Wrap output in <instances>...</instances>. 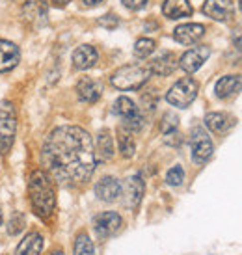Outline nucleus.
<instances>
[{
	"instance_id": "nucleus-10",
	"label": "nucleus",
	"mask_w": 242,
	"mask_h": 255,
	"mask_svg": "<svg viewBox=\"0 0 242 255\" xmlns=\"http://www.w3.org/2000/svg\"><path fill=\"white\" fill-rule=\"evenodd\" d=\"M143 194H145V183L140 175H132L125 181L123 186V196H125V207L130 211H136L138 205L142 203Z\"/></svg>"
},
{
	"instance_id": "nucleus-26",
	"label": "nucleus",
	"mask_w": 242,
	"mask_h": 255,
	"mask_svg": "<svg viewBox=\"0 0 242 255\" xmlns=\"http://www.w3.org/2000/svg\"><path fill=\"white\" fill-rule=\"evenodd\" d=\"M157 49V43L149 39V37H140L138 41L134 43V56L136 58H147L151 56Z\"/></svg>"
},
{
	"instance_id": "nucleus-35",
	"label": "nucleus",
	"mask_w": 242,
	"mask_h": 255,
	"mask_svg": "<svg viewBox=\"0 0 242 255\" xmlns=\"http://www.w3.org/2000/svg\"><path fill=\"white\" fill-rule=\"evenodd\" d=\"M50 255H65V254L62 252V250H58V252H54V254H50Z\"/></svg>"
},
{
	"instance_id": "nucleus-18",
	"label": "nucleus",
	"mask_w": 242,
	"mask_h": 255,
	"mask_svg": "<svg viewBox=\"0 0 242 255\" xmlns=\"http://www.w3.org/2000/svg\"><path fill=\"white\" fill-rule=\"evenodd\" d=\"M242 90V77L241 75H226L214 84V93L220 99H228Z\"/></svg>"
},
{
	"instance_id": "nucleus-19",
	"label": "nucleus",
	"mask_w": 242,
	"mask_h": 255,
	"mask_svg": "<svg viewBox=\"0 0 242 255\" xmlns=\"http://www.w3.org/2000/svg\"><path fill=\"white\" fill-rule=\"evenodd\" d=\"M194 11L192 4L188 0H164L162 4V13L164 17L168 19H185V17H190Z\"/></svg>"
},
{
	"instance_id": "nucleus-22",
	"label": "nucleus",
	"mask_w": 242,
	"mask_h": 255,
	"mask_svg": "<svg viewBox=\"0 0 242 255\" xmlns=\"http://www.w3.org/2000/svg\"><path fill=\"white\" fill-rule=\"evenodd\" d=\"M95 156H99V160H108V158L114 156V138L107 128H103L97 134V153H95Z\"/></svg>"
},
{
	"instance_id": "nucleus-1",
	"label": "nucleus",
	"mask_w": 242,
	"mask_h": 255,
	"mask_svg": "<svg viewBox=\"0 0 242 255\" xmlns=\"http://www.w3.org/2000/svg\"><path fill=\"white\" fill-rule=\"evenodd\" d=\"M41 158L52 177L69 184L90 181L97 166L92 136L77 125L54 128L43 143Z\"/></svg>"
},
{
	"instance_id": "nucleus-29",
	"label": "nucleus",
	"mask_w": 242,
	"mask_h": 255,
	"mask_svg": "<svg viewBox=\"0 0 242 255\" xmlns=\"http://www.w3.org/2000/svg\"><path fill=\"white\" fill-rule=\"evenodd\" d=\"M177 127H179V120L177 116H173V114H166L162 118V123H160V128H162V134H171V132H177Z\"/></svg>"
},
{
	"instance_id": "nucleus-16",
	"label": "nucleus",
	"mask_w": 242,
	"mask_h": 255,
	"mask_svg": "<svg viewBox=\"0 0 242 255\" xmlns=\"http://www.w3.org/2000/svg\"><path fill=\"white\" fill-rule=\"evenodd\" d=\"M99 62V52L95 50V47L92 45H80L73 52V65L79 69V71H86V69H92L93 65Z\"/></svg>"
},
{
	"instance_id": "nucleus-4",
	"label": "nucleus",
	"mask_w": 242,
	"mask_h": 255,
	"mask_svg": "<svg viewBox=\"0 0 242 255\" xmlns=\"http://www.w3.org/2000/svg\"><path fill=\"white\" fill-rule=\"evenodd\" d=\"M17 130V116L9 101L0 103V155H7L15 142Z\"/></svg>"
},
{
	"instance_id": "nucleus-33",
	"label": "nucleus",
	"mask_w": 242,
	"mask_h": 255,
	"mask_svg": "<svg viewBox=\"0 0 242 255\" xmlns=\"http://www.w3.org/2000/svg\"><path fill=\"white\" fill-rule=\"evenodd\" d=\"M103 0H84V4L86 6H90V7H93V6H97V4H101Z\"/></svg>"
},
{
	"instance_id": "nucleus-34",
	"label": "nucleus",
	"mask_w": 242,
	"mask_h": 255,
	"mask_svg": "<svg viewBox=\"0 0 242 255\" xmlns=\"http://www.w3.org/2000/svg\"><path fill=\"white\" fill-rule=\"evenodd\" d=\"M235 47L242 52V34L239 37H235Z\"/></svg>"
},
{
	"instance_id": "nucleus-24",
	"label": "nucleus",
	"mask_w": 242,
	"mask_h": 255,
	"mask_svg": "<svg viewBox=\"0 0 242 255\" xmlns=\"http://www.w3.org/2000/svg\"><path fill=\"white\" fill-rule=\"evenodd\" d=\"M114 114H118L123 121H128L140 116V110L134 105V101L128 99V97H118L114 103Z\"/></svg>"
},
{
	"instance_id": "nucleus-15",
	"label": "nucleus",
	"mask_w": 242,
	"mask_h": 255,
	"mask_svg": "<svg viewBox=\"0 0 242 255\" xmlns=\"http://www.w3.org/2000/svg\"><path fill=\"white\" fill-rule=\"evenodd\" d=\"M21 60V50L15 43L0 39V73L11 71Z\"/></svg>"
},
{
	"instance_id": "nucleus-3",
	"label": "nucleus",
	"mask_w": 242,
	"mask_h": 255,
	"mask_svg": "<svg viewBox=\"0 0 242 255\" xmlns=\"http://www.w3.org/2000/svg\"><path fill=\"white\" fill-rule=\"evenodd\" d=\"M151 73L147 69V65H123L120 69H116L110 77V82L114 88L121 90V92H130V90H140L147 80H149Z\"/></svg>"
},
{
	"instance_id": "nucleus-12",
	"label": "nucleus",
	"mask_w": 242,
	"mask_h": 255,
	"mask_svg": "<svg viewBox=\"0 0 242 255\" xmlns=\"http://www.w3.org/2000/svg\"><path fill=\"white\" fill-rule=\"evenodd\" d=\"M121 192H123V186H121L120 181L116 177H112V175L103 177L99 183L95 184V196H97L101 201H105V203L116 201V199L121 196Z\"/></svg>"
},
{
	"instance_id": "nucleus-14",
	"label": "nucleus",
	"mask_w": 242,
	"mask_h": 255,
	"mask_svg": "<svg viewBox=\"0 0 242 255\" xmlns=\"http://www.w3.org/2000/svg\"><path fill=\"white\" fill-rule=\"evenodd\" d=\"M203 13L214 21L226 22L233 17V4L231 0H207L203 4Z\"/></svg>"
},
{
	"instance_id": "nucleus-37",
	"label": "nucleus",
	"mask_w": 242,
	"mask_h": 255,
	"mask_svg": "<svg viewBox=\"0 0 242 255\" xmlns=\"http://www.w3.org/2000/svg\"><path fill=\"white\" fill-rule=\"evenodd\" d=\"M239 6H241V11H242V0H241V2H239Z\"/></svg>"
},
{
	"instance_id": "nucleus-9",
	"label": "nucleus",
	"mask_w": 242,
	"mask_h": 255,
	"mask_svg": "<svg viewBox=\"0 0 242 255\" xmlns=\"http://www.w3.org/2000/svg\"><path fill=\"white\" fill-rule=\"evenodd\" d=\"M209 56H211V49L207 45L192 47V49L186 50L185 54L179 58V67L185 73H188V75H192V73H196L201 65L205 64Z\"/></svg>"
},
{
	"instance_id": "nucleus-13",
	"label": "nucleus",
	"mask_w": 242,
	"mask_h": 255,
	"mask_svg": "<svg viewBox=\"0 0 242 255\" xmlns=\"http://www.w3.org/2000/svg\"><path fill=\"white\" fill-rule=\"evenodd\" d=\"M75 92L79 95V99L82 103H88V105H93V103H97L101 99V93H103V86L101 82L97 80H93L90 77H82L77 82V88H75Z\"/></svg>"
},
{
	"instance_id": "nucleus-31",
	"label": "nucleus",
	"mask_w": 242,
	"mask_h": 255,
	"mask_svg": "<svg viewBox=\"0 0 242 255\" xmlns=\"http://www.w3.org/2000/svg\"><path fill=\"white\" fill-rule=\"evenodd\" d=\"M123 4H125V7H128V9H142V7H145V4L149 2V0H121Z\"/></svg>"
},
{
	"instance_id": "nucleus-25",
	"label": "nucleus",
	"mask_w": 242,
	"mask_h": 255,
	"mask_svg": "<svg viewBox=\"0 0 242 255\" xmlns=\"http://www.w3.org/2000/svg\"><path fill=\"white\" fill-rule=\"evenodd\" d=\"M73 255H95L93 242L88 233H79L75 239V246H73Z\"/></svg>"
},
{
	"instance_id": "nucleus-32",
	"label": "nucleus",
	"mask_w": 242,
	"mask_h": 255,
	"mask_svg": "<svg viewBox=\"0 0 242 255\" xmlns=\"http://www.w3.org/2000/svg\"><path fill=\"white\" fill-rule=\"evenodd\" d=\"M69 2H71V0H52V4L56 7H64V6H67Z\"/></svg>"
},
{
	"instance_id": "nucleus-20",
	"label": "nucleus",
	"mask_w": 242,
	"mask_h": 255,
	"mask_svg": "<svg viewBox=\"0 0 242 255\" xmlns=\"http://www.w3.org/2000/svg\"><path fill=\"white\" fill-rule=\"evenodd\" d=\"M233 123H235V120L226 112H209L205 116V127L211 132H216V134L229 130L233 127Z\"/></svg>"
},
{
	"instance_id": "nucleus-2",
	"label": "nucleus",
	"mask_w": 242,
	"mask_h": 255,
	"mask_svg": "<svg viewBox=\"0 0 242 255\" xmlns=\"http://www.w3.org/2000/svg\"><path fill=\"white\" fill-rule=\"evenodd\" d=\"M28 198L34 213L41 220H49L56 207V194L47 171L34 170L28 179Z\"/></svg>"
},
{
	"instance_id": "nucleus-27",
	"label": "nucleus",
	"mask_w": 242,
	"mask_h": 255,
	"mask_svg": "<svg viewBox=\"0 0 242 255\" xmlns=\"http://www.w3.org/2000/svg\"><path fill=\"white\" fill-rule=\"evenodd\" d=\"M183 181H185V170H183V166H173L166 173V183L170 184V186H181Z\"/></svg>"
},
{
	"instance_id": "nucleus-23",
	"label": "nucleus",
	"mask_w": 242,
	"mask_h": 255,
	"mask_svg": "<svg viewBox=\"0 0 242 255\" xmlns=\"http://www.w3.org/2000/svg\"><path fill=\"white\" fill-rule=\"evenodd\" d=\"M118 145H120V153L123 158H132L136 153V142L134 136L130 130H127L125 127L118 128Z\"/></svg>"
},
{
	"instance_id": "nucleus-28",
	"label": "nucleus",
	"mask_w": 242,
	"mask_h": 255,
	"mask_svg": "<svg viewBox=\"0 0 242 255\" xmlns=\"http://www.w3.org/2000/svg\"><path fill=\"white\" fill-rule=\"evenodd\" d=\"M24 229V216L21 213H13L11 214V218L7 222V233L15 237V235H19Z\"/></svg>"
},
{
	"instance_id": "nucleus-11",
	"label": "nucleus",
	"mask_w": 242,
	"mask_h": 255,
	"mask_svg": "<svg viewBox=\"0 0 242 255\" xmlns=\"http://www.w3.org/2000/svg\"><path fill=\"white\" fill-rule=\"evenodd\" d=\"M205 36V26L200 22H186V24H179L173 30V37L175 41L181 45H194L198 43L201 37Z\"/></svg>"
},
{
	"instance_id": "nucleus-6",
	"label": "nucleus",
	"mask_w": 242,
	"mask_h": 255,
	"mask_svg": "<svg viewBox=\"0 0 242 255\" xmlns=\"http://www.w3.org/2000/svg\"><path fill=\"white\" fill-rule=\"evenodd\" d=\"M214 153V143L205 132V128L194 127L190 134V155L196 164H205Z\"/></svg>"
},
{
	"instance_id": "nucleus-36",
	"label": "nucleus",
	"mask_w": 242,
	"mask_h": 255,
	"mask_svg": "<svg viewBox=\"0 0 242 255\" xmlns=\"http://www.w3.org/2000/svg\"><path fill=\"white\" fill-rule=\"evenodd\" d=\"M0 226H2V213H0Z\"/></svg>"
},
{
	"instance_id": "nucleus-5",
	"label": "nucleus",
	"mask_w": 242,
	"mask_h": 255,
	"mask_svg": "<svg viewBox=\"0 0 242 255\" xmlns=\"http://www.w3.org/2000/svg\"><path fill=\"white\" fill-rule=\"evenodd\" d=\"M200 86L192 77H185L177 80L166 93V101L175 108H188L198 97Z\"/></svg>"
},
{
	"instance_id": "nucleus-17",
	"label": "nucleus",
	"mask_w": 242,
	"mask_h": 255,
	"mask_svg": "<svg viewBox=\"0 0 242 255\" xmlns=\"http://www.w3.org/2000/svg\"><path fill=\"white\" fill-rule=\"evenodd\" d=\"M147 69H149L151 75H158V77H168L171 73L177 69V58L173 52H162V54H158L153 62H149L147 65Z\"/></svg>"
},
{
	"instance_id": "nucleus-30",
	"label": "nucleus",
	"mask_w": 242,
	"mask_h": 255,
	"mask_svg": "<svg viewBox=\"0 0 242 255\" xmlns=\"http://www.w3.org/2000/svg\"><path fill=\"white\" fill-rule=\"evenodd\" d=\"M97 24H99V26H103V28L114 30V28H118L120 19H118L116 15H112V13H107V15H103L99 21H97Z\"/></svg>"
},
{
	"instance_id": "nucleus-21",
	"label": "nucleus",
	"mask_w": 242,
	"mask_h": 255,
	"mask_svg": "<svg viewBox=\"0 0 242 255\" xmlns=\"http://www.w3.org/2000/svg\"><path fill=\"white\" fill-rule=\"evenodd\" d=\"M43 237L36 231L28 233L15 250V255H39L43 252Z\"/></svg>"
},
{
	"instance_id": "nucleus-8",
	"label": "nucleus",
	"mask_w": 242,
	"mask_h": 255,
	"mask_svg": "<svg viewBox=\"0 0 242 255\" xmlns=\"http://www.w3.org/2000/svg\"><path fill=\"white\" fill-rule=\"evenodd\" d=\"M22 17L34 28H41L49 22V2L47 0H26L22 6Z\"/></svg>"
},
{
	"instance_id": "nucleus-7",
	"label": "nucleus",
	"mask_w": 242,
	"mask_h": 255,
	"mask_svg": "<svg viewBox=\"0 0 242 255\" xmlns=\"http://www.w3.org/2000/svg\"><path fill=\"white\" fill-rule=\"evenodd\" d=\"M121 226H123V218L118 213H114V211L101 213L93 218V229H95L97 239H101V241L116 235L121 229Z\"/></svg>"
}]
</instances>
